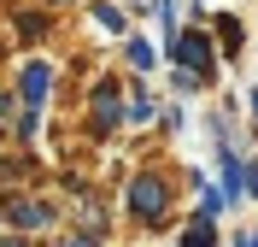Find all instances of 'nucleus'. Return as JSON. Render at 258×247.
Returning a JSON list of instances; mask_svg holds the SVG:
<instances>
[{
  "label": "nucleus",
  "instance_id": "nucleus-1",
  "mask_svg": "<svg viewBox=\"0 0 258 247\" xmlns=\"http://www.w3.org/2000/svg\"><path fill=\"white\" fill-rule=\"evenodd\" d=\"M129 206H135L141 218H159V212H164V188H159L153 177H141L135 188H129Z\"/></svg>",
  "mask_w": 258,
  "mask_h": 247
},
{
  "label": "nucleus",
  "instance_id": "nucleus-4",
  "mask_svg": "<svg viewBox=\"0 0 258 247\" xmlns=\"http://www.w3.org/2000/svg\"><path fill=\"white\" fill-rule=\"evenodd\" d=\"M211 241H217V235H211V212H206V218L188 230V247H211Z\"/></svg>",
  "mask_w": 258,
  "mask_h": 247
},
{
  "label": "nucleus",
  "instance_id": "nucleus-5",
  "mask_svg": "<svg viewBox=\"0 0 258 247\" xmlns=\"http://www.w3.org/2000/svg\"><path fill=\"white\" fill-rule=\"evenodd\" d=\"M12 218H18V224H30V230H35V224H47V206H12Z\"/></svg>",
  "mask_w": 258,
  "mask_h": 247
},
{
  "label": "nucleus",
  "instance_id": "nucleus-6",
  "mask_svg": "<svg viewBox=\"0 0 258 247\" xmlns=\"http://www.w3.org/2000/svg\"><path fill=\"white\" fill-rule=\"evenodd\" d=\"M94 112H100V124H112V118H117V100H112V88H100V100H94Z\"/></svg>",
  "mask_w": 258,
  "mask_h": 247
},
{
  "label": "nucleus",
  "instance_id": "nucleus-2",
  "mask_svg": "<svg viewBox=\"0 0 258 247\" xmlns=\"http://www.w3.org/2000/svg\"><path fill=\"white\" fill-rule=\"evenodd\" d=\"M170 53H176L182 65H211V41H206V35H194V30L182 35V41H176Z\"/></svg>",
  "mask_w": 258,
  "mask_h": 247
},
{
  "label": "nucleus",
  "instance_id": "nucleus-8",
  "mask_svg": "<svg viewBox=\"0 0 258 247\" xmlns=\"http://www.w3.org/2000/svg\"><path fill=\"white\" fill-rule=\"evenodd\" d=\"M94 18L106 24V30H123V12H112V6H94Z\"/></svg>",
  "mask_w": 258,
  "mask_h": 247
},
{
  "label": "nucleus",
  "instance_id": "nucleus-3",
  "mask_svg": "<svg viewBox=\"0 0 258 247\" xmlns=\"http://www.w3.org/2000/svg\"><path fill=\"white\" fill-rule=\"evenodd\" d=\"M24 100H30V112L47 100V65H30V71H24Z\"/></svg>",
  "mask_w": 258,
  "mask_h": 247
},
{
  "label": "nucleus",
  "instance_id": "nucleus-10",
  "mask_svg": "<svg viewBox=\"0 0 258 247\" xmlns=\"http://www.w3.org/2000/svg\"><path fill=\"white\" fill-rule=\"evenodd\" d=\"M71 247H94V241H71Z\"/></svg>",
  "mask_w": 258,
  "mask_h": 247
},
{
  "label": "nucleus",
  "instance_id": "nucleus-9",
  "mask_svg": "<svg viewBox=\"0 0 258 247\" xmlns=\"http://www.w3.org/2000/svg\"><path fill=\"white\" fill-rule=\"evenodd\" d=\"M246 182H252V194H258V165H252V171H246Z\"/></svg>",
  "mask_w": 258,
  "mask_h": 247
},
{
  "label": "nucleus",
  "instance_id": "nucleus-7",
  "mask_svg": "<svg viewBox=\"0 0 258 247\" xmlns=\"http://www.w3.org/2000/svg\"><path fill=\"white\" fill-rule=\"evenodd\" d=\"M129 65L147 71V65H153V47H147V41H129Z\"/></svg>",
  "mask_w": 258,
  "mask_h": 247
}]
</instances>
